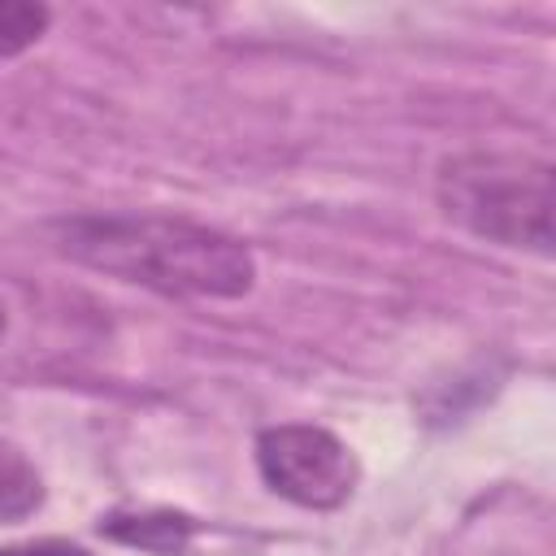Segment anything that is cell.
I'll return each mask as SVG.
<instances>
[{
	"instance_id": "6da1fadb",
	"label": "cell",
	"mask_w": 556,
	"mask_h": 556,
	"mask_svg": "<svg viewBox=\"0 0 556 556\" xmlns=\"http://www.w3.org/2000/svg\"><path fill=\"white\" fill-rule=\"evenodd\" d=\"M48 243L91 274L165 300H243L261 278L239 235L187 213H65L48 222Z\"/></svg>"
},
{
	"instance_id": "7a4b0ae2",
	"label": "cell",
	"mask_w": 556,
	"mask_h": 556,
	"mask_svg": "<svg viewBox=\"0 0 556 556\" xmlns=\"http://www.w3.org/2000/svg\"><path fill=\"white\" fill-rule=\"evenodd\" d=\"M434 204L465 235L552 256V165L517 148L452 152L434 169Z\"/></svg>"
},
{
	"instance_id": "3957f363",
	"label": "cell",
	"mask_w": 556,
	"mask_h": 556,
	"mask_svg": "<svg viewBox=\"0 0 556 556\" xmlns=\"http://www.w3.org/2000/svg\"><path fill=\"white\" fill-rule=\"evenodd\" d=\"M252 460H256L261 482L278 500L295 508H313V513L343 508L361 486L356 452L334 430L313 426V421L265 426L252 443Z\"/></svg>"
},
{
	"instance_id": "277c9868",
	"label": "cell",
	"mask_w": 556,
	"mask_h": 556,
	"mask_svg": "<svg viewBox=\"0 0 556 556\" xmlns=\"http://www.w3.org/2000/svg\"><path fill=\"white\" fill-rule=\"evenodd\" d=\"M100 534L152 556H182L195 539V521L174 508H117L100 517Z\"/></svg>"
},
{
	"instance_id": "5b68a950",
	"label": "cell",
	"mask_w": 556,
	"mask_h": 556,
	"mask_svg": "<svg viewBox=\"0 0 556 556\" xmlns=\"http://www.w3.org/2000/svg\"><path fill=\"white\" fill-rule=\"evenodd\" d=\"M43 473L17 452L13 443L0 439V526L4 521H26L30 513L43 508Z\"/></svg>"
},
{
	"instance_id": "8992f818",
	"label": "cell",
	"mask_w": 556,
	"mask_h": 556,
	"mask_svg": "<svg viewBox=\"0 0 556 556\" xmlns=\"http://www.w3.org/2000/svg\"><path fill=\"white\" fill-rule=\"evenodd\" d=\"M52 26V9L48 4H30V0H0V56H22L26 48H35Z\"/></svg>"
},
{
	"instance_id": "52a82bcc",
	"label": "cell",
	"mask_w": 556,
	"mask_h": 556,
	"mask_svg": "<svg viewBox=\"0 0 556 556\" xmlns=\"http://www.w3.org/2000/svg\"><path fill=\"white\" fill-rule=\"evenodd\" d=\"M0 556H96V552H87L83 543H70V539H30V543L0 547Z\"/></svg>"
},
{
	"instance_id": "ba28073f",
	"label": "cell",
	"mask_w": 556,
	"mask_h": 556,
	"mask_svg": "<svg viewBox=\"0 0 556 556\" xmlns=\"http://www.w3.org/2000/svg\"><path fill=\"white\" fill-rule=\"evenodd\" d=\"M4 334H9V304L0 300V339H4Z\"/></svg>"
}]
</instances>
